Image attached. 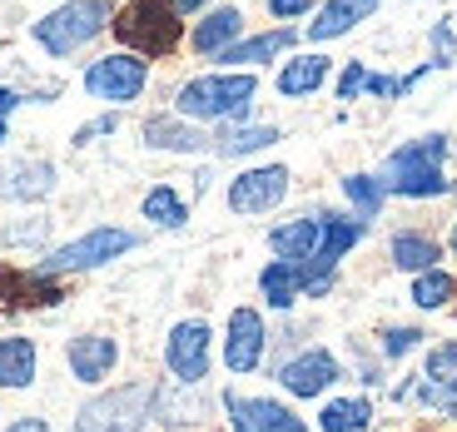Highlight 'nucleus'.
Listing matches in <instances>:
<instances>
[{
	"label": "nucleus",
	"mask_w": 457,
	"mask_h": 432,
	"mask_svg": "<svg viewBox=\"0 0 457 432\" xmlns=\"http://www.w3.org/2000/svg\"><path fill=\"white\" fill-rule=\"evenodd\" d=\"M418 343H423L418 328H388L383 333V353H388V358H403V353H412Z\"/></svg>",
	"instance_id": "34"
},
{
	"label": "nucleus",
	"mask_w": 457,
	"mask_h": 432,
	"mask_svg": "<svg viewBox=\"0 0 457 432\" xmlns=\"http://www.w3.org/2000/svg\"><path fill=\"white\" fill-rule=\"evenodd\" d=\"M363 80H368V65L363 60H348L343 75H338V100H358V95H363Z\"/></svg>",
	"instance_id": "33"
},
{
	"label": "nucleus",
	"mask_w": 457,
	"mask_h": 432,
	"mask_svg": "<svg viewBox=\"0 0 457 432\" xmlns=\"http://www.w3.org/2000/svg\"><path fill=\"white\" fill-rule=\"evenodd\" d=\"M149 403H154L149 383H125L114 393H100L95 403L80 408L75 432H139V422L149 418Z\"/></svg>",
	"instance_id": "6"
},
{
	"label": "nucleus",
	"mask_w": 457,
	"mask_h": 432,
	"mask_svg": "<svg viewBox=\"0 0 457 432\" xmlns=\"http://www.w3.org/2000/svg\"><path fill=\"white\" fill-rule=\"evenodd\" d=\"M30 383H35V343L0 338V387H30Z\"/></svg>",
	"instance_id": "25"
},
{
	"label": "nucleus",
	"mask_w": 457,
	"mask_h": 432,
	"mask_svg": "<svg viewBox=\"0 0 457 432\" xmlns=\"http://www.w3.org/2000/svg\"><path fill=\"white\" fill-rule=\"evenodd\" d=\"M284 194H288L284 164H259V170H244L239 179H228V209L234 214H269V209L284 204Z\"/></svg>",
	"instance_id": "9"
},
{
	"label": "nucleus",
	"mask_w": 457,
	"mask_h": 432,
	"mask_svg": "<svg viewBox=\"0 0 457 432\" xmlns=\"http://www.w3.org/2000/svg\"><path fill=\"white\" fill-rule=\"evenodd\" d=\"M437 259H443V249H437V239H428V234H398V239H393V263L408 269V273L437 269Z\"/></svg>",
	"instance_id": "28"
},
{
	"label": "nucleus",
	"mask_w": 457,
	"mask_h": 432,
	"mask_svg": "<svg viewBox=\"0 0 457 432\" xmlns=\"http://www.w3.org/2000/svg\"><path fill=\"white\" fill-rule=\"evenodd\" d=\"M55 164L50 160H35V154H25V160H11L5 170H0V199H15V204H40V199H50L55 194Z\"/></svg>",
	"instance_id": "14"
},
{
	"label": "nucleus",
	"mask_w": 457,
	"mask_h": 432,
	"mask_svg": "<svg viewBox=\"0 0 457 432\" xmlns=\"http://www.w3.org/2000/svg\"><path fill=\"white\" fill-rule=\"evenodd\" d=\"M368 422H373V403L368 398H333L328 408L319 412L323 432H363Z\"/></svg>",
	"instance_id": "27"
},
{
	"label": "nucleus",
	"mask_w": 457,
	"mask_h": 432,
	"mask_svg": "<svg viewBox=\"0 0 457 432\" xmlns=\"http://www.w3.org/2000/svg\"><path fill=\"white\" fill-rule=\"evenodd\" d=\"M110 21H114L110 0H65V5H55L50 15H40L30 25V40L50 60H70V55H80L95 35L110 30Z\"/></svg>",
	"instance_id": "4"
},
{
	"label": "nucleus",
	"mask_w": 457,
	"mask_h": 432,
	"mask_svg": "<svg viewBox=\"0 0 457 432\" xmlns=\"http://www.w3.org/2000/svg\"><path fill=\"white\" fill-rule=\"evenodd\" d=\"M338 378H343V368L328 348H309V353H298V358H288V363L278 368V383H284L294 398H319V393H328Z\"/></svg>",
	"instance_id": "11"
},
{
	"label": "nucleus",
	"mask_w": 457,
	"mask_h": 432,
	"mask_svg": "<svg viewBox=\"0 0 457 432\" xmlns=\"http://www.w3.org/2000/svg\"><path fill=\"white\" fill-rule=\"evenodd\" d=\"M453 294H457V284H453V273H443V269H428L412 278V303L418 308H443Z\"/></svg>",
	"instance_id": "30"
},
{
	"label": "nucleus",
	"mask_w": 457,
	"mask_h": 432,
	"mask_svg": "<svg viewBox=\"0 0 457 432\" xmlns=\"http://www.w3.org/2000/svg\"><path fill=\"white\" fill-rule=\"evenodd\" d=\"M284 139V129L274 125H228L214 135V154L219 160H239V154H253V149H269Z\"/></svg>",
	"instance_id": "24"
},
{
	"label": "nucleus",
	"mask_w": 457,
	"mask_h": 432,
	"mask_svg": "<svg viewBox=\"0 0 457 432\" xmlns=\"http://www.w3.org/2000/svg\"><path fill=\"white\" fill-rule=\"evenodd\" d=\"M139 214H145L149 224H160V228H184V224H189V204H184L170 184H154V189L145 194Z\"/></svg>",
	"instance_id": "26"
},
{
	"label": "nucleus",
	"mask_w": 457,
	"mask_h": 432,
	"mask_svg": "<svg viewBox=\"0 0 457 432\" xmlns=\"http://www.w3.org/2000/svg\"><path fill=\"white\" fill-rule=\"evenodd\" d=\"M139 139L149 149H164V154H214V135L195 120H184V114H149L145 125H139Z\"/></svg>",
	"instance_id": "10"
},
{
	"label": "nucleus",
	"mask_w": 457,
	"mask_h": 432,
	"mask_svg": "<svg viewBox=\"0 0 457 432\" xmlns=\"http://www.w3.org/2000/svg\"><path fill=\"white\" fill-rule=\"evenodd\" d=\"M428 40H433V65H437V70H447V65H453V55H457V35H453V25L437 21Z\"/></svg>",
	"instance_id": "32"
},
{
	"label": "nucleus",
	"mask_w": 457,
	"mask_h": 432,
	"mask_svg": "<svg viewBox=\"0 0 457 432\" xmlns=\"http://www.w3.org/2000/svg\"><path fill=\"white\" fill-rule=\"evenodd\" d=\"M453 253H457V228H453Z\"/></svg>",
	"instance_id": "40"
},
{
	"label": "nucleus",
	"mask_w": 457,
	"mask_h": 432,
	"mask_svg": "<svg viewBox=\"0 0 457 432\" xmlns=\"http://www.w3.org/2000/svg\"><path fill=\"white\" fill-rule=\"evenodd\" d=\"M219 0H174V11L184 15V21H189V15H199V11H214Z\"/></svg>",
	"instance_id": "38"
},
{
	"label": "nucleus",
	"mask_w": 457,
	"mask_h": 432,
	"mask_svg": "<svg viewBox=\"0 0 457 432\" xmlns=\"http://www.w3.org/2000/svg\"><path fill=\"white\" fill-rule=\"evenodd\" d=\"M164 363H170L174 383L184 387H199L209 378V323L189 319V323H174L170 343H164Z\"/></svg>",
	"instance_id": "8"
},
{
	"label": "nucleus",
	"mask_w": 457,
	"mask_h": 432,
	"mask_svg": "<svg viewBox=\"0 0 457 432\" xmlns=\"http://www.w3.org/2000/svg\"><path fill=\"white\" fill-rule=\"evenodd\" d=\"M259 288L274 308H294V298H309V263L294 259H274L259 273Z\"/></svg>",
	"instance_id": "20"
},
{
	"label": "nucleus",
	"mask_w": 457,
	"mask_h": 432,
	"mask_svg": "<svg viewBox=\"0 0 457 432\" xmlns=\"http://www.w3.org/2000/svg\"><path fill=\"white\" fill-rule=\"evenodd\" d=\"M0 303H15V308H40V303H60V284L46 278V273H15L0 263Z\"/></svg>",
	"instance_id": "19"
},
{
	"label": "nucleus",
	"mask_w": 457,
	"mask_h": 432,
	"mask_svg": "<svg viewBox=\"0 0 457 432\" xmlns=\"http://www.w3.org/2000/svg\"><path fill=\"white\" fill-rule=\"evenodd\" d=\"M224 408L234 432H309L303 422L294 418V408L274 398H239V393H224Z\"/></svg>",
	"instance_id": "12"
},
{
	"label": "nucleus",
	"mask_w": 457,
	"mask_h": 432,
	"mask_svg": "<svg viewBox=\"0 0 457 432\" xmlns=\"http://www.w3.org/2000/svg\"><path fill=\"white\" fill-rule=\"evenodd\" d=\"M139 249V234H129V228H114V224H100L90 228V234H80V239L60 244V249H50L46 259L35 263V273H46V278H65V273H85V269H100V263L120 259V253Z\"/></svg>",
	"instance_id": "5"
},
{
	"label": "nucleus",
	"mask_w": 457,
	"mask_h": 432,
	"mask_svg": "<svg viewBox=\"0 0 457 432\" xmlns=\"http://www.w3.org/2000/svg\"><path fill=\"white\" fill-rule=\"evenodd\" d=\"M319 219H323V239H319V249H313V259L338 269L343 253L368 234V219H343V214H319Z\"/></svg>",
	"instance_id": "23"
},
{
	"label": "nucleus",
	"mask_w": 457,
	"mask_h": 432,
	"mask_svg": "<svg viewBox=\"0 0 457 432\" xmlns=\"http://www.w3.org/2000/svg\"><path fill=\"white\" fill-rule=\"evenodd\" d=\"M298 46V35L288 30V25H278V30H259V35H244V40H234V46L219 55V65H228V70H253V65H269V60H278V55H288V50Z\"/></svg>",
	"instance_id": "16"
},
{
	"label": "nucleus",
	"mask_w": 457,
	"mask_h": 432,
	"mask_svg": "<svg viewBox=\"0 0 457 432\" xmlns=\"http://www.w3.org/2000/svg\"><path fill=\"white\" fill-rule=\"evenodd\" d=\"M319 239H323V219H319V214L294 219V224H278L274 234H269V244H274V253H278V259H294V263L313 259Z\"/></svg>",
	"instance_id": "22"
},
{
	"label": "nucleus",
	"mask_w": 457,
	"mask_h": 432,
	"mask_svg": "<svg viewBox=\"0 0 457 432\" xmlns=\"http://www.w3.org/2000/svg\"><path fill=\"white\" fill-rule=\"evenodd\" d=\"M433 383H457V343H437L433 353H428V373Z\"/></svg>",
	"instance_id": "31"
},
{
	"label": "nucleus",
	"mask_w": 457,
	"mask_h": 432,
	"mask_svg": "<svg viewBox=\"0 0 457 432\" xmlns=\"http://www.w3.org/2000/svg\"><path fill=\"white\" fill-rule=\"evenodd\" d=\"M120 129V114H100V120H90V125L75 129V145H95L100 135H114Z\"/></svg>",
	"instance_id": "36"
},
{
	"label": "nucleus",
	"mask_w": 457,
	"mask_h": 432,
	"mask_svg": "<svg viewBox=\"0 0 457 432\" xmlns=\"http://www.w3.org/2000/svg\"><path fill=\"white\" fill-rule=\"evenodd\" d=\"M323 80H328V55H294L278 70V95L284 100H309L313 90H323Z\"/></svg>",
	"instance_id": "21"
},
{
	"label": "nucleus",
	"mask_w": 457,
	"mask_h": 432,
	"mask_svg": "<svg viewBox=\"0 0 457 432\" xmlns=\"http://www.w3.org/2000/svg\"><path fill=\"white\" fill-rule=\"evenodd\" d=\"M378 5H383V0H328V5L319 11V21L309 25V40L323 46V40H338V35L358 30L363 21H373Z\"/></svg>",
	"instance_id": "18"
},
{
	"label": "nucleus",
	"mask_w": 457,
	"mask_h": 432,
	"mask_svg": "<svg viewBox=\"0 0 457 432\" xmlns=\"http://www.w3.org/2000/svg\"><path fill=\"white\" fill-rule=\"evenodd\" d=\"M5 432H50V422L46 418H15Z\"/></svg>",
	"instance_id": "39"
},
{
	"label": "nucleus",
	"mask_w": 457,
	"mask_h": 432,
	"mask_svg": "<svg viewBox=\"0 0 457 432\" xmlns=\"http://www.w3.org/2000/svg\"><path fill=\"white\" fill-rule=\"evenodd\" d=\"M259 95L253 70H224V75H195L174 95V114L195 120V125H244L249 104Z\"/></svg>",
	"instance_id": "1"
},
{
	"label": "nucleus",
	"mask_w": 457,
	"mask_h": 432,
	"mask_svg": "<svg viewBox=\"0 0 457 432\" xmlns=\"http://www.w3.org/2000/svg\"><path fill=\"white\" fill-rule=\"evenodd\" d=\"M234 40H244V11L239 5H214V11H204L195 25V35H189L195 55H204V60H219Z\"/></svg>",
	"instance_id": "15"
},
{
	"label": "nucleus",
	"mask_w": 457,
	"mask_h": 432,
	"mask_svg": "<svg viewBox=\"0 0 457 432\" xmlns=\"http://www.w3.org/2000/svg\"><path fill=\"white\" fill-rule=\"evenodd\" d=\"M447 145H453L447 135H423V139L398 145L388 160H383V170H378L383 189L398 194V199H437V194H447L453 189L447 174H443Z\"/></svg>",
	"instance_id": "2"
},
{
	"label": "nucleus",
	"mask_w": 457,
	"mask_h": 432,
	"mask_svg": "<svg viewBox=\"0 0 457 432\" xmlns=\"http://www.w3.org/2000/svg\"><path fill=\"white\" fill-rule=\"evenodd\" d=\"M114 40L139 60H164L179 50L184 40V15L174 11V0H129L110 21Z\"/></svg>",
	"instance_id": "3"
},
{
	"label": "nucleus",
	"mask_w": 457,
	"mask_h": 432,
	"mask_svg": "<svg viewBox=\"0 0 457 432\" xmlns=\"http://www.w3.org/2000/svg\"><path fill=\"white\" fill-rule=\"evenodd\" d=\"M263 343H269V333H263L259 308H234V313H228V338H224L228 373H253L259 358H263Z\"/></svg>",
	"instance_id": "13"
},
{
	"label": "nucleus",
	"mask_w": 457,
	"mask_h": 432,
	"mask_svg": "<svg viewBox=\"0 0 457 432\" xmlns=\"http://www.w3.org/2000/svg\"><path fill=\"white\" fill-rule=\"evenodd\" d=\"M149 85V60L129 55V50H114V55H100L85 65V95L104 104H129L139 100Z\"/></svg>",
	"instance_id": "7"
},
{
	"label": "nucleus",
	"mask_w": 457,
	"mask_h": 432,
	"mask_svg": "<svg viewBox=\"0 0 457 432\" xmlns=\"http://www.w3.org/2000/svg\"><path fill=\"white\" fill-rule=\"evenodd\" d=\"M343 194H348V204L358 209V219H378V209L388 199V189H383L378 174H343Z\"/></svg>",
	"instance_id": "29"
},
{
	"label": "nucleus",
	"mask_w": 457,
	"mask_h": 432,
	"mask_svg": "<svg viewBox=\"0 0 457 432\" xmlns=\"http://www.w3.org/2000/svg\"><path fill=\"white\" fill-rule=\"evenodd\" d=\"M313 0H269V15L274 21H298V15H309Z\"/></svg>",
	"instance_id": "37"
},
{
	"label": "nucleus",
	"mask_w": 457,
	"mask_h": 432,
	"mask_svg": "<svg viewBox=\"0 0 457 432\" xmlns=\"http://www.w3.org/2000/svg\"><path fill=\"white\" fill-rule=\"evenodd\" d=\"M65 358H70V373L80 378V383H100L120 363V343L104 338V333H85V338H70Z\"/></svg>",
	"instance_id": "17"
},
{
	"label": "nucleus",
	"mask_w": 457,
	"mask_h": 432,
	"mask_svg": "<svg viewBox=\"0 0 457 432\" xmlns=\"http://www.w3.org/2000/svg\"><path fill=\"white\" fill-rule=\"evenodd\" d=\"M21 104H25V95H21V90H11V85H0V145L11 139V114L21 110Z\"/></svg>",
	"instance_id": "35"
}]
</instances>
